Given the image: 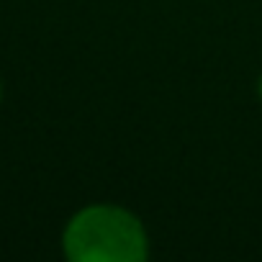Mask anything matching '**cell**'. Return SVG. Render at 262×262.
Listing matches in <instances>:
<instances>
[{"instance_id":"6da1fadb","label":"cell","mask_w":262,"mask_h":262,"mask_svg":"<svg viewBox=\"0 0 262 262\" xmlns=\"http://www.w3.org/2000/svg\"><path fill=\"white\" fill-rule=\"evenodd\" d=\"M64 252L72 262H142L147 234L128 211L90 206L67 224Z\"/></svg>"},{"instance_id":"7a4b0ae2","label":"cell","mask_w":262,"mask_h":262,"mask_svg":"<svg viewBox=\"0 0 262 262\" xmlns=\"http://www.w3.org/2000/svg\"><path fill=\"white\" fill-rule=\"evenodd\" d=\"M259 95H262V82H259Z\"/></svg>"}]
</instances>
